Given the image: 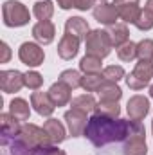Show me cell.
Here are the masks:
<instances>
[{
	"instance_id": "6da1fadb",
	"label": "cell",
	"mask_w": 153,
	"mask_h": 155,
	"mask_svg": "<svg viewBox=\"0 0 153 155\" xmlns=\"http://www.w3.org/2000/svg\"><path fill=\"white\" fill-rule=\"evenodd\" d=\"M132 119H119V117H108L101 114H94L88 119L85 128V137L96 146L103 148L114 143H124L130 135Z\"/></svg>"
},
{
	"instance_id": "7a4b0ae2",
	"label": "cell",
	"mask_w": 153,
	"mask_h": 155,
	"mask_svg": "<svg viewBox=\"0 0 153 155\" xmlns=\"http://www.w3.org/2000/svg\"><path fill=\"white\" fill-rule=\"evenodd\" d=\"M2 16H4V24L7 27H22L25 24H29V9L16 0H7L2 5Z\"/></svg>"
},
{
	"instance_id": "3957f363",
	"label": "cell",
	"mask_w": 153,
	"mask_h": 155,
	"mask_svg": "<svg viewBox=\"0 0 153 155\" xmlns=\"http://www.w3.org/2000/svg\"><path fill=\"white\" fill-rule=\"evenodd\" d=\"M85 45H86V54L90 56H97V58H106L112 51V41L106 31H101V29H96V31H90L85 38Z\"/></svg>"
},
{
	"instance_id": "277c9868",
	"label": "cell",
	"mask_w": 153,
	"mask_h": 155,
	"mask_svg": "<svg viewBox=\"0 0 153 155\" xmlns=\"http://www.w3.org/2000/svg\"><path fill=\"white\" fill-rule=\"evenodd\" d=\"M151 78H153V63L139 60V63L135 65L132 74H128V78H126V85L132 90H141L151 81Z\"/></svg>"
},
{
	"instance_id": "5b68a950",
	"label": "cell",
	"mask_w": 153,
	"mask_h": 155,
	"mask_svg": "<svg viewBox=\"0 0 153 155\" xmlns=\"http://www.w3.org/2000/svg\"><path fill=\"white\" fill-rule=\"evenodd\" d=\"M20 137H22L31 148H34V150L40 148V146H49V144H52V141H50V137L47 135V132H45L43 128L36 126V124H31V123L22 124Z\"/></svg>"
},
{
	"instance_id": "8992f818",
	"label": "cell",
	"mask_w": 153,
	"mask_h": 155,
	"mask_svg": "<svg viewBox=\"0 0 153 155\" xmlns=\"http://www.w3.org/2000/svg\"><path fill=\"white\" fill-rule=\"evenodd\" d=\"M18 58L27 67H38V65L43 63V60H45V52H43V49L40 47L38 43L25 41L18 49Z\"/></svg>"
},
{
	"instance_id": "52a82bcc",
	"label": "cell",
	"mask_w": 153,
	"mask_h": 155,
	"mask_svg": "<svg viewBox=\"0 0 153 155\" xmlns=\"http://www.w3.org/2000/svg\"><path fill=\"white\" fill-rule=\"evenodd\" d=\"M31 148L20 135L16 137H2V155H33Z\"/></svg>"
},
{
	"instance_id": "ba28073f",
	"label": "cell",
	"mask_w": 153,
	"mask_h": 155,
	"mask_svg": "<svg viewBox=\"0 0 153 155\" xmlns=\"http://www.w3.org/2000/svg\"><path fill=\"white\" fill-rule=\"evenodd\" d=\"M114 5L117 7L119 18H122L126 24H135L142 11L139 7V0H114Z\"/></svg>"
},
{
	"instance_id": "9c48e42d",
	"label": "cell",
	"mask_w": 153,
	"mask_h": 155,
	"mask_svg": "<svg viewBox=\"0 0 153 155\" xmlns=\"http://www.w3.org/2000/svg\"><path fill=\"white\" fill-rule=\"evenodd\" d=\"M22 87H25L22 72H18V71H2L0 72V88L4 94L18 92Z\"/></svg>"
},
{
	"instance_id": "30bf717a",
	"label": "cell",
	"mask_w": 153,
	"mask_h": 155,
	"mask_svg": "<svg viewBox=\"0 0 153 155\" xmlns=\"http://www.w3.org/2000/svg\"><path fill=\"white\" fill-rule=\"evenodd\" d=\"M126 110H128L130 119H133V121H142L144 117L148 116V112H150V99H148L146 96L137 94V96L130 97V101H128V105H126Z\"/></svg>"
},
{
	"instance_id": "8fae6325",
	"label": "cell",
	"mask_w": 153,
	"mask_h": 155,
	"mask_svg": "<svg viewBox=\"0 0 153 155\" xmlns=\"http://www.w3.org/2000/svg\"><path fill=\"white\" fill-rule=\"evenodd\" d=\"M65 121H67V128H69L72 137H79V135L85 134V128H86V123H88L85 112L70 108L69 112H65Z\"/></svg>"
},
{
	"instance_id": "7c38bea8",
	"label": "cell",
	"mask_w": 153,
	"mask_h": 155,
	"mask_svg": "<svg viewBox=\"0 0 153 155\" xmlns=\"http://www.w3.org/2000/svg\"><path fill=\"white\" fill-rule=\"evenodd\" d=\"M31 107H34V110L43 117H50L54 108H56L49 92H40V90H34L31 94Z\"/></svg>"
},
{
	"instance_id": "4fadbf2b",
	"label": "cell",
	"mask_w": 153,
	"mask_h": 155,
	"mask_svg": "<svg viewBox=\"0 0 153 155\" xmlns=\"http://www.w3.org/2000/svg\"><path fill=\"white\" fill-rule=\"evenodd\" d=\"M92 13H94V18L103 25H114V24H117V18H119L117 7L108 2H101L99 5H96Z\"/></svg>"
},
{
	"instance_id": "5bb4252c",
	"label": "cell",
	"mask_w": 153,
	"mask_h": 155,
	"mask_svg": "<svg viewBox=\"0 0 153 155\" xmlns=\"http://www.w3.org/2000/svg\"><path fill=\"white\" fill-rule=\"evenodd\" d=\"M54 35H56V27H54V24L50 20H41L33 27V38L36 40L40 45L52 43Z\"/></svg>"
},
{
	"instance_id": "9a60e30c",
	"label": "cell",
	"mask_w": 153,
	"mask_h": 155,
	"mask_svg": "<svg viewBox=\"0 0 153 155\" xmlns=\"http://www.w3.org/2000/svg\"><path fill=\"white\" fill-rule=\"evenodd\" d=\"M79 41H81V40H77L76 36L65 33V35L61 36V40H60V43H58V54H60V58H63V60H72L77 54V51H79Z\"/></svg>"
},
{
	"instance_id": "2e32d148",
	"label": "cell",
	"mask_w": 153,
	"mask_h": 155,
	"mask_svg": "<svg viewBox=\"0 0 153 155\" xmlns=\"http://www.w3.org/2000/svg\"><path fill=\"white\" fill-rule=\"evenodd\" d=\"M70 90H72V88H69L65 83L58 81V83H54V85L49 88V96H50V99H52V103H54L56 107H65V105H69V103L72 101Z\"/></svg>"
},
{
	"instance_id": "e0dca14e",
	"label": "cell",
	"mask_w": 153,
	"mask_h": 155,
	"mask_svg": "<svg viewBox=\"0 0 153 155\" xmlns=\"http://www.w3.org/2000/svg\"><path fill=\"white\" fill-rule=\"evenodd\" d=\"M65 33L76 36L77 40H83V38H86V35L90 33V29H88L86 20H83L81 16H72L65 24Z\"/></svg>"
},
{
	"instance_id": "ac0fdd59",
	"label": "cell",
	"mask_w": 153,
	"mask_h": 155,
	"mask_svg": "<svg viewBox=\"0 0 153 155\" xmlns=\"http://www.w3.org/2000/svg\"><path fill=\"white\" fill-rule=\"evenodd\" d=\"M0 130H2V137H16L22 132L20 121L11 114H2L0 116Z\"/></svg>"
},
{
	"instance_id": "d6986e66",
	"label": "cell",
	"mask_w": 153,
	"mask_h": 155,
	"mask_svg": "<svg viewBox=\"0 0 153 155\" xmlns=\"http://www.w3.org/2000/svg\"><path fill=\"white\" fill-rule=\"evenodd\" d=\"M43 130H45L47 135L50 137L52 144H60V143H63L65 137H67V135H65V126H63L58 119H49V121H45Z\"/></svg>"
},
{
	"instance_id": "ffe728a7",
	"label": "cell",
	"mask_w": 153,
	"mask_h": 155,
	"mask_svg": "<svg viewBox=\"0 0 153 155\" xmlns=\"http://www.w3.org/2000/svg\"><path fill=\"white\" fill-rule=\"evenodd\" d=\"M106 33H108V36H110L112 45H115V47L126 43V41H128V36H130V31H128L126 24H119V22L114 24V25H108Z\"/></svg>"
},
{
	"instance_id": "44dd1931",
	"label": "cell",
	"mask_w": 153,
	"mask_h": 155,
	"mask_svg": "<svg viewBox=\"0 0 153 155\" xmlns=\"http://www.w3.org/2000/svg\"><path fill=\"white\" fill-rule=\"evenodd\" d=\"M146 137H132L128 141H124L122 146V155H146Z\"/></svg>"
},
{
	"instance_id": "7402d4cb",
	"label": "cell",
	"mask_w": 153,
	"mask_h": 155,
	"mask_svg": "<svg viewBox=\"0 0 153 155\" xmlns=\"http://www.w3.org/2000/svg\"><path fill=\"white\" fill-rule=\"evenodd\" d=\"M99 97L101 101H119L121 96H122V90L117 87L115 81H103V85L99 87Z\"/></svg>"
},
{
	"instance_id": "603a6c76",
	"label": "cell",
	"mask_w": 153,
	"mask_h": 155,
	"mask_svg": "<svg viewBox=\"0 0 153 155\" xmlns=\"http://www.w3.org/2000/svg\"><path fill=\"white\" fill-rule=\"evenodd\" d=\"M70 107H72L74 110L90 114V112H96L97 103H96L94 96H90V94H81V96H77V97H74V99L70 101Z\"/></svg>"
},
{
	"instance_id": "cb8c5ba5",
	"label": "cell",
	"mask_w": 153,
	"mask_h": 155,
	"mask_svg": "<svg viewBox=\"0 0 153 155\" xmlns=\"http://www.w3.org/2000/svg\"><path fill=\"white\" fill-rule=\"evenodd\" d=\"M9 114L13 117H16L18 121H27V119H29V114H31L29 103H27L25 99H22V97L13 99L11 105H9Z\"/></svg>"
},
{
	"instance_id": "d4e9b609",
	"label": "cell",
	"mask_w": 153,
	"mask_h": 155,
	"mask_svg": "<svg viewBox=\"0 0 153 155\" xmlns=\"http://www.w3.org/2000/svg\"><path fill=\"white\" fill-rule=\"evenodd\" d=\"M79 69H81V72H85V74H101V58L86 54L85 58H81Z\"/></svg>"
},
{
	"instance_id": "484cf974",
	"label": "cell",
	"mask_w": 153,
	"mask_h": 155,
	"mask_svg": "<svg viewBox=\"0 0 153 155\" xmlns=\"http://www.w3.org/2000/svg\"><path fill=\"white\" fill-rule=\"evenodd\" d=\"M33 15L38 18V22L49 20V18L54 15V5H52V2H50V0H40V2H36L34 7H33Z\"/></svg>"
},
{
	"instance_id": "4316f807",
	"label": "cell",
	"mask_w": 153,
	"mask_h": 155,
	"mask_svg": "<svg viewBox=\"0 0 153 155\" xmlns=\"http://www.w3.org/2000/svg\"><path fill=\"white\" fill-rule=\"evenodd\" d=\"M105 78H103V72L101 74H85L81 78V87L86 90V92H97L99 87L103 85Z\"/></svg>"
},
{
	"instance_id": "83f0119b",
	"label": "cell",
	"mask_w": 153,
	"mask_h": 155,
	"mask_svg": "<svg viewBox=\"0 0 153 155\" xmlns=\"http://www.w3.org/2000/svg\"><path fill=\"white\" fill-rule=\"evenodd\" d=\"M117 56H119L121 61H133L137 58V43L128 40L126 43L119 45L117 47Z\"/></svg>"
},
{
	"instance_id": "f1b7e54d",
	"label": "cell",
	"mask_w": 153,
	"mask_h": 155,
	"mask_svg": "<svg viewBox=\"0 0 153 155\" xmlns=\"http://www.w3.org/2000/svg\"><path fill=\"white\" fill-rule=\"evenodd\" d=\"M96 114L108 116V117H119L121 108H119L117 101H99L97 107H96Z\"/></svg>"
},
{
	"instance_id": "f546056e",
	"label": "cell",
	"mask_w": 153,
	"mask_h": 155,
	"mask_svg": "<svg viewBox=\"0 0 153 155\" xmlns=\"http://www.w3.org/2000/svg\"><path fill=\"white\" fill-rule=\"evenodd\" d=\"M81 74L77 72V71H72V69H69V71H63L61 74H60V79L58 81H61V83H65L69 88H77V87H81Z\"/></svg>"
},
{
	"instance_id": "4dcf8cb0",
	"label": "cell",
	"mask_w": 153,
	"mask_h": 155,
	"mask_svg": "<svg viewBox=\"0 0 153 155\" xmlns=\"http://www.w3.org/2000/svg\"><path fill=\"white\" fill-rule=\"evenodd\" d=\"M137 58L144 60V61H151L153 60V40L146 38L137 43Z\"/></svg>"
},
{
	"instance_id": "1f68e13d",
	"label": "cell",
	"mask_w": 153,
	"mask_h": 155,
	"mask_svg": "<svg viewBox=\"0 0 153 155\" xmlns=\"http://www.w3.org/2000/svg\"><path fill=\"white\" fill-rule=\"evenodd\" d=\"M135 25H137V29H141V31H150L153 27V13L144 7V9L141 11V15H139L137 22H135Z\"/></svg>"
},
{
	"instance_id": "d6a6232c",
	"label": "cell",
	"mask_w": 153,
	"mask_h": 155,
	"mask_svg": "<svg viewBox=\"0 0 153 155\" xmlns=\"http://www.w3.org/2000/svg\"><path fill=\"white\" fill-rule=\"evenodd\" d=\"M24 83H25L27 88L38 90L40 87H41V83H43V78H41V74L36 72V71H29V72L24 74Z\"/></svg>"
},
{
	"instance_id": "836d02e7",
	"label": "cell",
	"mask_w": 153,
	"mask_h": 155,
	"mask_svg": "<svg viewBox=\"0 0 153 155\" xmlns=\"http://www.w3.org/2000/svg\"><path fill=\"white\" fill-rule=\"evenodd\" d=\"M103 78L106 81H121L124 78V69L121 65H108L105 71H103Z\"/></svg>"
},
{
	"instance_id": "e575fe53",
	"label": "cell",
	"mask_w": 153,
	"mask_h": 155,
	"mask_svg": "<svg viewBox=\"0 0 153 155\" xmlns=\"http://www.w3.org/2000/svg\"><path fill=\"white\" fill-rule=\"evenodd\" d=\"M11 58V49L5 41H2V58H0V63H7Z\"/></svg>"
},
{
	"instance_id": "d590c367",
	"label": "cell",
	"mask_w": 153,
	"mask_h": 155,
	"mask_svg": "<svg viewBox=\"0 0 153 155\" xmlns=\"http://www.w3.org/2000/svg\"><path fill=\"white\" fill-rule=\"evenodd\" d=\"M77 2H79V0H58V5H60L61 9H72V7L77 9Z\"/></svg>"
},
{
	"instance_id": "8d00e7d4",
	"label": "cell",
	"mask_w": 153,
	"mask_h": 155,
	"mask_svg": "<svg viewBox=\"0 0 153 155\" xmlns=\"http://www.w3.org/2000/svg\"><path fill=\"white\" fill-rule=\"evenodd\" d=\"M94 4H96V0H79V2H77V9L86 11V9H90Z\"/></svg>"
},
{
	"instance_id": "74e56055",
	"label": "cell",
	"mask_w": 153,
	"mask_h": 155,
	"mask_svg": "<svg viewBox=\"0 0 153 155\" xmlns=\"http://www.w3.org/2000/svg\"><path fill=\"white\" fill-rule=\"evenodd\" d=\"M146 9L153 13V0H148V2H146Z\"/></svg>"
},
{
	"instance_id": "f35d334b",
	"label": "cell",
	"mask_w": 153,
	"mask_h": 155,
	"mask_svg": "<svg viewBox=\"0 0 153 155\" xmlns=\"http://www.w3.org/2000/svg\"><path fill=\"white\" fill-rule=\"evenodd\" d=\"M50 155H65V152H61V150H58V148H54V152Z\"/></svg>"
},
{
	"instance_id": "ab89813d",
	"label": "cell",
	"mask_w": 153,
	"mask_h": 155,
	"mask_svg": "<svg viewBox=\"0 0 153 155\" xmlns=\"http://www.w3.org/2000/svg\"><path fill=\"white\" fill-rule=\"evenodd\" d=\"M150 96H151V99H153V85L150 87Z\"/></svg>"
},
{
	"instance_id": "60d3db41",
	"label": "cell",
	"mask_w": 153,
	"mask_h": 155,
	"mask_svg": "<svg viewBox=\"0 0 153 155\" xmlns=\"http://www.w3.org/2000/svg\"><path fill=\"white\" fill-rule=\"evenodd\" d=\"M99 2H106V0H99Z\"/></svg>"
},
{
	"instance_id": "b9f144b4",
	"label": "cell",
	"mask_w": 153,
	"mask_h": 155,
	"mask_svg": "<svg viewBox=\"0 0 153 155\" xmlns=\"http://www.w3.org/2000/svg\"><path fill=\"white\" fill-rule=\"evenodd\" d=\"M151 130H153V123H151Z\"/></svg>"
}]
</instances>
